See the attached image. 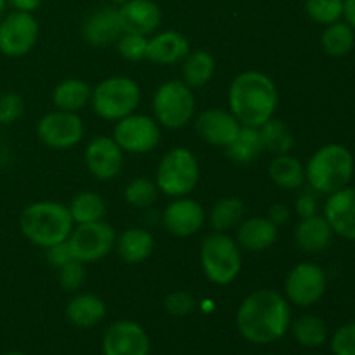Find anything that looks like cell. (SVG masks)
Here are the masks:
<instances>
[{
  "label": "cell",
  "mask_w": 355,
  "mask_h": 355,
  "mask_svg": "<svg viewBox=\"0 0 355 355\" xmlns=\"http://www.w3.org/2000/svg\"><path fill=\"white\" fill-rule=\"evenodd\" d=\"M290 324V302L284 295L270 288L250 293L236 312V326L241 336L257 345H266L283 338Z\"/></svg>",
  "instance_id": "obj_1"
},
{
  "label": "cell",
  "mask_w": 355,
  "mask_h": 355,
  "mask_svg": "<svg viewBox=\"0 0 355 355\" xmlns=\"http://www.w3.org/2000/svg\"><path fill=\"white\" fill-rule=\"evenodd\" d=\"M227 104L243 127L260 128L276 114L279 94L269 75L250 69L234 76L229 85Z\"/></svg>",
  "instance_id": "obj_2"
},
{
  "label": "cell",
  "mask_w": 355,
  "mask_h": 355,
  "mask_svg": "<svg viewBox=\"0 0 355 355\" xmlns=\"http://www.w3.org/2000/svg\"><path fill=\"white\" fill-rule=\"evenodd\" d=\"M73 227L75 222L68 205L59 201H37L28 205L19 215V229L23 236L40 248L66 241Z\"/></svg>",
  "instance_id": "obj_3"
},
{
  "label": "cell",
  "mask_w": 355,
  "mask_h": 355,
  "mask_svg": "<svg viewBox=\"0 0 355 355\" xmlns=\"http://www.w3.org/2000/svg\"><path fill=\"white\" fill-rule=\"evenodd\" d=\"M354 156L343 144H326L309 158L305 182L312 191L331 194L349 186L354 175Z\"/></svg>",
  "instance_id": "obj_4"
},
{
  "label": "cell",
  "mask_w": 355,
  "mask_h": 355,
  "mask_svg": "<svg viewBox=\"0 0 355 355\" xmlns=\"http://www.w3.org/2000/svg\"><path fill=\"white\" fill-rule=\"evenodd\" d=\"M200 262L205 277L217 286L238 279L243 269V253L236 238L227 232H211L201 243Z\"/></svg>",
  "instance_id": "obj_5"
},
{
  "label": "cell",
  "mask_w": 355,
  "mask_h": 355,
  "mask_svg": "<svg viewBox=\"0 0 355 355\" xmlns=\"http://www.w3.org/2000/svg\"><path fill=\"white\" fill-rule=\"evenodd\" d=\"M141 104V87L130 76H110L92 89L90 106L106 121H118L135 113Z\"/></svg>",
  "instance_id": "obj_6"
},
{
  "label": "cell",
  "mask_w": 355,
  "mask_h": 355,
  "mask_svg": "<svg viewBox=\"0 0 355 355\" xmlns=\"http://www.w3.org/2000/svg\"><path fill=\"white\" fill-rule=\"evenodd\" d=\"M156 186L168 198L189 196L200 182V163L187 148H173L156 168Z\"/></svg>",
  "instance_id": "obj_7"
},
{
  "label": "cell",
  "mask_w": 355,
  "mask_h": 355,
  "mask_svg": "<svg viewBox=\"0 0 355 355\" xmlns=\"http://www.w3.org/2000/svg\"><path fill=\"white\" fill-rule=\"evenodd\" d=\"M196 111L193 89L182 80H168L153 96V118L159 127L179 130L189 125Z\"/></svg>",
  "instance_id": "obj_8"
},
{
  "label": "cell",
  "mask_w": 355,
  "mask_h": 355,
  "mask_svg": "<svg viewBox=\"0 0 355 355\" xmlns=\"http://www.w3.org/2000/svg\"><path fill=\"white\" fill-rule=\"evenodd\" d=\"M116 231L106 220L76 224L69 234L68 243L75 260L82 263H94L103 260L114 250Z\"/></svg>",
  "instance_id": "obj_9"
},
{
  "label": "cell",
  "mask_w": 355,
  "mask_h": 355,
  "mask_svg": "<svg viewBox=\"0 0 355 355\" xmlns=\"http://www.w3.org/2000/svg\"><path fill=\"white\" fill-rule=\"evenodd\" d=\"M113 139L123 153L146 155L158 148L162 141V127L149 114L132 113L114 123Z\"/></svg>",
  "instance_id": "obj_10"
},
{
  "label": "cell",
  "mask_w": 355,
  "mask_h": 355,
  "mask_svg": "<svg viewBox=\"0 0 355 355\" xmlns=\"http://www.w3.org/2000/svg\"><path fill=\"white\" fill-rule=\"evenodd\" d=\"M328 288V274L321 266L300 262L288 272L284 279V297L298 307H311L318 304Z\"/></svg>",
  "instance_id": "obj_11"
},
{
  "label": "cell",
  "mask_w": 355,
  "mask_h": 355,
  "mask_svg": "<svg viewBox=\"0 0 355 355\" xmlns=\"http://www.w3.org/2000/svg\"><path fill=\"white\" fill-rule=\"evenodd\" d=\"M40 26L31 12L6 14L0 23V52L7 58H23L37 45Z\"/></svg>",
  "instance_id": "obj_12"
},
{
  "label": "cell",
  "mask_w": 355,
  "mask_h": 355,
  "mask_svg": "<svg viewBox=\"0 0 355 355\" xmlns=\"http://www.w3.org/2000/svg\"><path fill=\"white\" fill-rule=\"evenodd\" d=\"M83 134L85 127L78 113L54 110L44 114L37 123V135L42 144L55 151L75 148L83 139Z\"/></svg>",
  "instance_id": "obj_13"
},
{
  "label": "cell",
  "mask_w": 355,
  "mask_h": 355,
  "mask_svg": "<svg viewBox=\"0 0 355 355\" xmlns=\"http://www.w3.org/2000/svg\"><path fill=\"white\" fill-rule=\"evenodd\" d=\"M162 222L166 231L175 238H191L203 229L207 214L193 198H173V201H170L163 210Z\"/></svg>",
  "instance_id": "obj_14"
},
{
  "label": "cell",
  "mask_w": 355,
  "mask_h": 355,
  "mask_svg": "<svg viewBox=\"0 0 355 355\" xmlns=\"http://www.w3.org/2000/svg\"><path fill=\"white\" fill-rule=\"evenodd\" d=\"M149 336L134 321H116L103 336L104 355H149Z\"/></svg>",
  "instance_id": "obj_15"
},
{
  "label": "cell",
  "mask_w": 355,
  "mask_h": 355,
  "mask_svg": "<svg viewBox=\"0 0 355 355\" xmlns=\"http://www.w3.org/2000/svg\"><path fill=\"white\" fill-rule=\"evenodd\" d=\"M123 155L113 137L99 135L89 142L85 149L87 170L97 180H113L123 170Z\"/></svg>",
  "instance_id": "obj_16"
},
{
  "label": "cell",
  "mask_w": 355,
  "mask_h": 355,
  "mask_svg": "<svg viewBox=\"0 0 355 355\" xmlns=\"http://www.w3.org/2000/svg\"><path fill=\"white\" fill-rule=\"evenodd\" d=\"M241 127L243 125L231 111L220 107L203 111L196 120L198 135L208 144L224 149L238 137Z\"/></svg>",
  "instance_id": "obj_17"
},
{
  "label": "cell",
  "mask_w": 355,
  "mask_h": 355,
  "mask_svg": "<svg viewBox=\"0 0 355 355\" xmlns=\"http://www.w3.org/2000/svg\"><path fill=\"white\" fill-rule=\"evenodd\" d=\"M324 218L328 220L333 234L355 241V187L345 186L343 189L328 194L324 205Z\"/></svg>",
  "instance_id": "obj_18"
},
{
  "label": "cell",
  "mask_w": 355,
  "mask_h": 355,
  "mask_svg": "<svg viewBox=\"0 0 355 355\" xmlns=\"http://www.w3.org/2000/svg\"><path fill=\"white\" fill-rule=\"evenodd\" d=\"M123 33L151 37L162 24V9L153 0H128L118 7Z\"/></svg>",
  "instance_id": "obj_19"
},
{
  "label": "cell",
  "mask_w": 355,
  "mask_h": 355,
  "mask_svg": "<svg viewBox=\"0 0 355 355\" xmlns=\"http://www.w3.org/2000/svg\"><path fill=\"white\" fill-rule=\"evenodd\" d=\"M121 33L123 30H121L120 16H118V7L114 6H103L92 10L82 24L83 40L94 47L116 44Z\"/></svg>",
  "instance_id": "obj_20"
},
{
  "label": "cell",
  "mask_w": 355,
  "mask_h": 355,
  "mask_svg": "<svg viewBox=\"0 0 355 355\" xmlns=\"http://www.w3.org/2000/svg\"><path fill=\"white\" fill-rule=\"evenodd\" d=\"M191 52V44L186 35L175 30H165L159 33H153L148 38V52L146 59L153 64L172 66L182 62Z\"/></svg>",
  "instance_id": "obj_21"
},
{
  "label": "cell",
  "mask_w": 355,
  "mask_h": 355,
  "mask_svg": "<svg viewBox=\"0 0 355 355\" xmlns=\"http://www.w3.org/2000/svg\"><path fill=\"white\" fill-rule=\"evenodd\" d=\"M277 225L267 217H250L243 218L236 231V241L239 248L246 252L260 253L272 248L277 241Z\"/></svg>",
  "instance_id": "obj_22"
},
{
  "label": "cell",
  "mask_w": 355,
  "mask_h": 355,
  "mask_svg": "<svg viewBox=\"0 0 355 355\" xmlns=\"http://www.w3.org/2000/svg\"><path fill=\"white\" fill-rule=\"evenodd\" d=\"M333 231L329 227L324 215H312V217L300 218V224L295 229V243L305 253H321L331 245Z\"/></svg>",
  "instance_id": "obj_23"
},
{
  "label": "cell",
  "mask_w": 355,
  "mask_h": 355,
  "mask_svg": "<svg viewBox=\"0 0 355 355\" xmlns=\"http://www.w3.org/2000/svg\"><path fill=\"white\" fill-rule=\"evenodd\" d=\"M114 250L125 263L137 266L146 262L155 252V238L144 227H128L116 236Z\"/></svg>",
  "instance_id": "obj_24"
},
{
  "label": "cell",
  "mask_w": 355,
  "mask_h": 355,
  "mask_svg": "<svg viewBox=\"0 0 355 355\" xmlns=\"http://www.w3.org/2000/svg\"><path fill=\"white\" fill-rule=\"evenodd\" d=\"M66 318L76 328H94L106 318V304L94 293H80L69 300Z\"/></svg>",
  "instance_id": "obj_25"
},
{
  "label": "cell",
  "mask_w": 355,
  "mask_h": 355,
  "mask_svg": "<svg viewBox=\"0 0 355 355\" xmlns=\"http://www.w3.org/2000/svg\"><path fill=\"white\" fill-rule=\"evenodd\" d=\"M92 87L80 78H66L59 82L52 90V104L55 110L78 113L90 104Z\"/></svg>",
  "instance_id": "obj_26"
},
{
  "label": "cell",
  "mask_w": 355,
  "mask_h": 355,
  "mask_svg": "<svg viewBox=\"0 0 355 355\" xmlns=\"http://www.w3.org/2000/svg\"><path fill=\"white\" fill-rule=\"evenodd\" d=\"M269 177L281 189L297 191L305 184V166L290 153L277 155L269 165Z\"/></svg>",
  "instance_id": "obj_27"
},
{
  "label": "cell",
  "mask_w": 355,
  "mask_h": 355,
  "mask_svg": "<svg viewBox=\"0 0 355 355\" xmlns=\"http://www.w3.org/2000/svg\"><path fill=\"white\" fill-rule=\"evenodd\" d=\"M266 151L260 130L255 127H241L238 137L225 148V155L238 165H250Z\"/></svg>",
  "instance_id": "obj_28"
},
{
  "label": "cell",
  "mask_w": 355,
  "mask_h": 355,
  "mask_svg": "<svg viewBox=\"0 0 355 355\" xmlns=\"http://www.w3.org/2000/svg\"><path fill=\"white\" fill-rule=\"evenodd\" d=\"M215 75V59L208 51L198 49L191 51L182 59V82L191 89H200L207 85Z\"/></svg>",
  "instance_id": "obj_29"
},
{
  "label": "cell",
  "mask_w": 355,
  "mask_h": 355,
  "mask_svg": "<svg viewBox=\"0 0 355 355\" xmlns=\"http://www.w3.org/2000/svg\"><path fill=\"white\" fill-rule=\"evenodd\" d=\"M245 214L246 207L241 198L225 196L211 207L208 220L215 232H229L232 229H238V225L245 218Z\"/></svg>",
  "instance_id": "obj_30"
},
{
  "label": "cell",
  "mask_w": 355,
  "mask_h": 355,
  "mask_svg": "<svg viewBox=\"0 0 355 355\" xmlns=\"http://www.w3.org/2000/svg\"><path fill=\"white\" fill-rule=\"evenodd\" d=\"M68 210L73 222L76 224H89V222L104 220L107 211L106 200L94 191H82L69 201Z\"/></svg>",
  "instance_id": "obj_31"
},
{
  "label": "cell",
  "mask_w": 355,
  "mask_h": 355,
  "mask_svg": "<svg viewBox=\"0 0 355 355\" xmlns=\"http://www.w3.org/2000/svg\"><path fill=\"white\" fill-rule=\"evenodd\" d=\"M321 45L329 58H345L355 47L354 28L342 19L328 24L321 35Z\"/></svg>",
  "instance_id": "obj_32"
},
{
  "label": "cell",
  "mask_w": 355,
  "mask_h": 355,
  "mask_svg": "<svg viewBox=\"0 0 355 355\" xmlns=\"http://www.w3.org/2000/svg\"><path fill=\"white\" fill-rule=\"evenodd\" d=\"M266 151L277 155H288L295 146V135L291 128L279 118H270L259 128Z\"/></svg>",
  "instance_id": "obj_33"
},
{
  "label": "cell",
  "mask_w": 355,
  "mask_h": 355,
  "mask_svg": "<svg viewBox=\"0 0 355 355\" xmlns=\"http://www.w3.org/2000/svg\"><path fill=\"white\" fill-rule=\"evenodd\" d=\"M291 331H293L295 340L307 349H318V347L324 345L329 336L326 322L312 314L300 315L291 326Z\"/></svg>",
  "instance_id": "obj_34"
},
{
  "label": "cell",
  "mask_w": 355,
  "mask_h": 355,
  "mask_svg": "<svg viewBox=\"0 0 355 355\" xmlns=\"http://www.w3.org/2000/svg\"><path fill=\"white\" fill-rule=\"evenodd\" d=\"M159 189L156 186L155 180L148 179V177H135L134 180L125 186L123 198L127 201V205H130L132 208H149L151 205L156 203L158 200Z\"/></svg>",
  "instance_id": "obj_35"
},
{
  "label": "cell",
  "mask_w": 355,
  "mask_h": 355,
  "mask_svg": "<svg viewBox=\"0 0 355 355\" xmlns=\"http://www.w3.org/2000/svg\"><path fill=\"white\" fill-rule=\"evenodd\" d=\"M305 12L314 23L328 26L343 17V0H305Z\"/></svg>",
  "instance_id": "obj_36"
},
{
  "label": "cell",
  "mask_w": 355,
  "mask_h": 355,
  "mask_svg": "<svg viewBox=\"0 0 355 355\" xmlns=\"http://www.w3.org/2000/svg\"><path fill=\"white\" fill-rule=\"evenodd\" d=\"M148 38L149 37H144V35L121 33V37L116 40L118 52L127 61H142L146 59V52H148Z\"/></svg>",
  "instance_id": "obj_37"
},
{
  "label": "cell",
  "mask_w": 355,
  "mask_h": 355,
  "mask_svg": "<svg viewBox=\"0 0 355 355\" xmlns=\"http://www.w3.org/2000/svg\"><path fill=\"white\" fill-rule=\"evenodd\" d=\"M58 281L64 291H76L85 283V263L71 260L58 269Z\"/></svg>",
  "instance_id": "obj_38"
},
{
  "label": "cell",
  "mask_w": 355,
  "mask_h": 355,
  "mask_svg": "<svg viewBox=\"0 0 355 355\" xmlns=\"http://www.w3.org/2000/svg\"><path fill=\"white\" fill-rule=\"evenodd\" d=\"M24 99L17 92H3L0 96V125H12L23 116Z\"/></svg>",
  "instance_id": "obj_39"
},
{
  "label": "cell",
  "mask_w": 355,
  "mask_h": 355,
  "mask_svg": "<svg viewBox=\"0 0 355 355\" xmlns=\"http://www.w3.org/2000/svg\"><path fill=\"white\" fill-rule=\"evenodd\" d=\"M165 311L170 315H175V318H184V315H189L191 312H194L198 302L187 291H172L170 295H166L165 302Z\"/></svg>",
  "instance_id": "obj_40"
},
{
  "label": "cell",
  "mask_w": 355,
  "mask_h": 355,
  "mask_svg": "<svg viewBox=\"0 0 355 355\" xmlns=\"http://www.w3.org/2000/svg\"><path fill=\"white\" fill-rule=\"evenodd\" d=\"M333 355H355V321L340 326L331 336Z\"/></svg>",
  "instance_id": "obj_41"
},
{
  "label": "cell",
  "mask_w": 355,
  "mask_h": 355,
  "mask_svg": "<svg viewBox=\"0 0 355 355\" xmlns=\"http://www.w3.org/2000/svg\"><path fill=\"white\" fill-rule=\"evenodd\" d=\"M45 257H47L49 266H52L54 269H61L62 266H66V263H69L71 260H75L68 239L45 248Z\"/></svg>",
  "instance_id": "obj_42"
},
{
  "label": "cell",
  "mask_w": 355,
  "mask_h": 355,
  "mask_svg": "<svg viewBox=\"0 0 355 355\" xmlns=\"http://www.w3.org/2000/svg\"><path fill=\"white\" fill-rule=\"evenodd\" d=\"M295 211H297V215L300 218L312 217V215L318 214V201H315V198L312 194H300L297 198V201H295Z\"/></svg>",
  "instance_id": "obj_43"
},
{
  "label": "cell",
  "mask_w": 355,
  "mask_h": 355,
  "mask_svg": "<svg viewBox=\"0 0 355 355\" xmlns=\"http://www.w3.org/2000/svg\"><path fill=\"white\" fill-rule=\"evenodd\" d=\"M290 217H291L290 208L283 203L272 205V207L269 208V211H267V218H269L274 225H277V227L286 224V222L290 220Z\"/></svg>",
  "instance_id": "obj_44"
},
{
  "label": "cell",
  "mask_w": 355,
  "mask_h": 355,
  "mask_svg": "<svg viewBox=\"0 0 355 355\" xmlns=\"http://www.w3.org/2000/svg\"><path fill=\"white\" fill-rule=\"evenodd\" d=\"M6 2H7V7H12V10H19V12H31V14L42 6V0H6Z\"/></svg>",
  "instance_id": "obj_45"
},
{
  "label": "cell",
  "mask_w": 355,
  "mask_h": 355,
  "mask_svg": "<svg viewBox=\"0 0 355 355\" xmlns=\"http://www.w3.org/2000/svg\"><path fill=\"white\" fill-rule=\"evenodd\" d=\"M343 19L355 31V0H343Z\"/></svg>",
  "instance_id": "obj_46"
},
{
  "label": "cell",
  "mask_w": 355,
  "mask_h": 355,
  "mask_svg": "<svg viewBox=\"0 0 355 355\" xmlns=\"http://www.w3.org/2000/svg\"><path fill=\"white\" fill-rule=\"evenodd\" d=\"M7 14V2L6 0H0V23H2V19L6 17Z\"/></svg>",
  "instance_id": "obj_47"
},
{
  "label": "cell",
  "mask_w": 355,
  "mask_h": 355,
  "mask_svg": "<svg viewBox=\"0 0 355 355\" xmlns=\"http://www.w3.org/2000/svg\"><path fill=\"white\" fill-rule=\"evenodd\" d=\"M125 2H128V0H111V3H114V6H118V7L123 6Z\"/></svg>",
  "instance_id": "obj_48"
},
{
  "label": "cell",
  "mask_w": 355,
  "mask_h": 355,
  "mask_svg": "<svg viewBox=\"0 0 355 355\" xmlns=\"http://www.w3.org/2000/svg\"><path fill=\"white\" fill-rule=\"evenodd\" d=\"M2 355H24V354H19V352H7V354H2Z\"/></svg>",
  "instance_id": "obj_49"
},
{
  "label": "cell",
  "mask_w": 355,
  "mask_h": 355,
  "mask_svg": "<svg viewBox=\"0 0 355 355\" xmlns=\"http://www.w3.org/2000/svg\"><path fill=\"white\" fill-rule=\"evenodd\" d=\"M266 355H274V354H266Z\"/></svg>",
  "instance_id": "obj_50"
}]
</instances>
